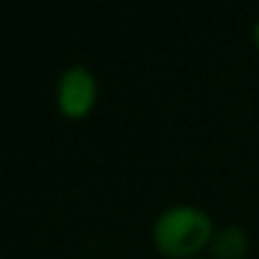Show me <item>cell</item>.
I'll return each mask as SVG.
<instances>
[{
    "instance_id": "obj_1",
    "label": "cell",
    "mask_w": 259,
    "mask_h": 259,
    "mask_svg": "<svg viewBox=\"0 0 259 259\" xmlns=\"http://www.w3.org/2000/svg\"><path fill=\"white\" fill-rule=\"evenodd\" d=\"M214 231V220L206 209L173 203L156 214L151 240L153 248L167 259H198V253L212 245Z\"/></svg>"
},
{
    "instance_id": "obj_5",
    "label": "cell",
    "mask_w": 259,
    "mask_h": 259,
    "mask_svg": "<svg viewBox=\"0 0 259 259\" xmlns=\"http://www.w3.org/2000/svg\"><path fill=\"white\" fill-rule=\"evenodd\" d=\"M209 259H212V256H209Z\"/></svg>"
},
{
    "instance_id": "obj_3",
    "label": "cell",
    "mask_w": 259,
    "mask_h": 259,
    "mask_svg": "<svg viewBox=\"0 0 259 259\" xmlns=\"http://www.w3.org/2000/svg\"><path fill=\"white\" fill-rule=\"evenodd\" d=\"M248 245H251V242H248L245 229L237 226V223H229V226L214 231L209 251H212V259H245Z\"/></svg>"
},
{
    "instance_id": "obj_4",
    "label": "cell",
    "mask_w": 259,
    "mask_h": 259,
    "mask_svg": "<svg viewBox=\"0 0 259 259\" xmlns=\"http://www.w3.org/2000/svg\"><path fill=\"white\" fill-rule=\"evenodd\" d=\"M251 39H253V48L259 51V20L253 23V31H251Z\"/></svg>"
},
{
    "instance_id": "obj_2",
    "label": "cell",
    "mask_w": 259,
    "mask_h": 259,
    "mask_svg": "<svg viewBox=\"0 0 259 259\" xmlns=\"http://www.w3.org/2000/svg\"><path fill=\"white\" fill-rule=\"evenodd\" d=\"M101 95L98 75L84 64H70L56 84V106L67 120H87Z\"/></svg>"
}]
</instances>
